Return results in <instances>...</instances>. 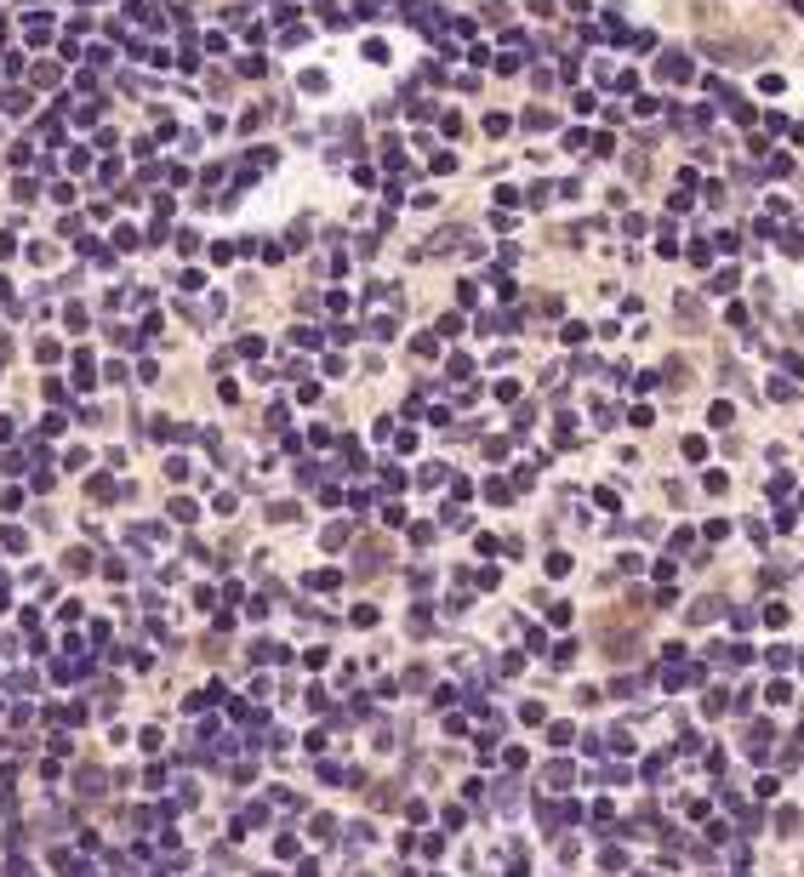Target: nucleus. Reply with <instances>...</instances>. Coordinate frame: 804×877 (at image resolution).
<instances>
[{
  "label": "nucleus",
  "mask_w": 804,
  "mask_h": 877,
  "mask_svg": "<svg viewBox=\"0 0 804 877\" xmlns=\"http://www.w3.org/2000/svg\"><path fill=\"white\" fill-rule=\"evenodd\" d=\"M736 279H742V274H736V268H718V274H713V279H707V285H713V291H736Z\"/></svg>",
  "instance_id": "obj_1"
},
{
  "label": "nucleus",
  "mask_w": 804,
  "mask_h": 877,
  "mask_svg": "<svg viewBox=\"0 0 804 877\" xmlns=\"http://www.w3.org/2000/svg\"><path fill=\"white\" fill-rule=\"evenodd\" d=\"M782 365H787V371H793V376L804 382V359H798V354H782Z\"/></svg>",
  "instance_id": "obj_2"
}]
</instances>
